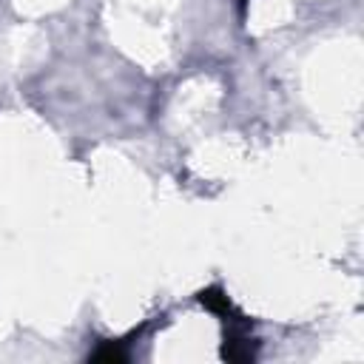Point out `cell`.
<instances>
[{
	"label": "cell",
	"instance_id": "cell-1",
	"mask_svg": "<svg viewBox=\"0 0 364 364\" xmlns=\"http://www.w3.org/2000/svg\"><path fill=\"white\" fill-rule=\"evenodd\" d=\"M199 304L205 307V310H210L213 316H219V321H225V324H245V316L236 310V304L230 301V296L222 290V287H205L202 293H199Z\"/></svg>",
	"mask_w": 364,
	"mask_h": 364
},
{
	"label": "cell",
	"instance_id": "cell-2",
	"mask_svg": "<svg viewBox=\"0 0 364 364\" xmlns=\"http://www.w3.org/2000/svg\"><path fill=\"white\" fill-rule=\"evenodd\" d=\"M222 358H228V361H253L256 358V341L245 333V324H228Z\"/></svg>",
	"mask_w": 364,
	"mask_h": 364
},
{
	"label": "cell",
	"instance_id": "cell-3",
	"mask_svg": "<svg viewBox=\"0 0 364 364\" xmlns=\"http://www.w3.org/2000/svg\"><path fill=\"white\" fill-rule=\"evenodd\" d=\"M88 361H94V364H125L128 350H125L122 341H100V347L88 355Z\"/></svg>",
	"mask_w": 364,
	"mask_h": 364
},
{
	"label": "cell",
	"instance_id": "cell-4",
	"mask_svg": "<svg viewBox=\"0 0 364 364\" xmlns=\"http://www.w3.org/2000/svg\"><path fill=\"white\" fill-rule=\"evenodd\" d=\"M239 6H242V9H245V6H247V0H239Z\"/></svg>",
	"mask_w": 364,
	"mask_h": 364
}]
</instances>
